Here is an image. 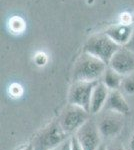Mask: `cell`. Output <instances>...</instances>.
I'll list each match as a JSON object with an SVG mask.
<instances>
[{
	"label": "cell",
	"mask_w": 134,
	"mask_h": 150,
	"mask_svg": "<svg viewBox=\"0 0 134 150\" xmlns=\"http://www.w3.org/2000/svg\"><path fill=\"white\" fill-rule=\"evenodd\" d=\"M108 64L103 60L82 51L76 58L72 69V81L98 82L101 80Z\"/></svg>",
	"instance_id": "1"
},
{
	"label": "cell",
	"mask_w": 134,
	"mask_h": 150,
	"mask_svg": "<svg viewBox=\"0 0 134 150\" xmlns=\"http://www.w3.org/2000/svg\"><path fill=\"white\" fill-rule=\"evenodd\" d=\"M69 137L70 135L62 129L57 120L47 124L36 133L31 144L33 150H52L58 148Z\"/></svg>",
	"instance_id": "2"
},
{
	"label": "cell",
	"mask_w": 134,
	"mask_h": 150,
	"mask_svg": "<svg viewBox=\"0 0 134 150\" xmlns=\"http://www.w3.org/2000/svg\"><path fill=\"white\" fill-rule=\"evenodd\" d=\"M120 47L103 31L90 36L85 42L82 51L89 53L108 64L114 53Z\"/></svg>",
	"instance_id": "3"
},
{
	"label": "cell",
	"mask_w": 134,
	"mask_h": 150,
	"mask_svg": "<svg viewBox=\"0 0 134 150\" xmlns=\"http://www.w3.org/2000/svg\"><path fill=\"white\" fill-rule=\"evenodd\" d=\"M90 112L76 105L68 104L60 115L58 122L68 135H73L89 120Z\"/></svg>",
	"instance_id": "4"
},
{
	"label": "cell",
	"mask_w": 134,
	"mask_h": 150,
	"mask_svg": "<svg viewBox=\"0 0 134 150\" xmlns=\"http://www.w3.org/2000/svg\"><path fill=\"white\" fill-rule=\"evenodd\" d=\"M97 82L75 81L71 84L68 91V104L76 105L89 111L90 100L93 88Z\"/></svg>",
	"instance_id": "5"
},
{
	"label": "cell",
	"mask_w": 134,
	"mask_h": 150,
	"mask_svg": "<svg viewBox=\"0 0 134 150\" xmlns=\"http://www.w3.org/2000/svg\"><path fill=\"white\" fill-rule=\"evenodd\" d=\"M108 66L114 69L122 76L134 73V51L127 46H121L114 53L108 63Z\"/></svg>",
	"instance_id": "6"
},
{
	"label": "cell",
	"mask_w": 134,
	"mask_h": 150,
	"mask_svg": "<svg viewBox=\"0 0 134 150\" xmlns=\"http://www.w3.org/2000/svg\"><path fill=\"white\" fill-rule=\"evenodd\" d=\"M84 150H96L101 144V133L97 123L88 120L75 132Z\"/></svg>",
	"instance_id": "7"
},
{
	"label": "cell",
	"mask_w": 134,
	"mask_h": 150,
	"mask_svg": "<svg viewBox=\"0 0 134 150\" xmlns=\"http://www.w3.org/2000/svg\"><path fill=\"white\" fill-rule=\"evenodd\" d=\"M97 125L102 137L109 139L114 138L119 135L123 129V115L107 111L106 114L101 117Z\"/></svg>",
	"instance_id": "8"
},
{
	"label": "cell",
	"mask_w": 134,
	"mask_h": 150,
	"mask_svg": "<svg viewBox=\"0 0 134 150\" xmlns=\"http://www.w3.org/2000/svg\"><path fill=\"white\" fill-rule=\"evenodd\" d=\"M104 32L119 46H126L130 42L134 32V23L119 21L108 26Z\"/></svg>",
	"instance_id": "9"
},
{
	"label": "cell",
	"mask_w": 134,
	"mask_h": 150,
	"mask_svg": "<svg viewBox=\"0 0 134 150\" xmlns=\"http://www.w3.org/2000/svg\"><path fill=\"white\" fill-rule=\"evenodd\" d=\"M109 92H110V90L101 81H98L95 84L93 91H92L91 100H90V114H98L101 110L104 109Z\"/></svg>",
	"instance_id": "10"
},
{
	"label": "cell",
	"mask_w": 134,
	"mask_h": 150,
	"mask_svg": "<svg viewBox=\"0 0 134 150\" xmlns=\"http://www.w3.org/2000/svg\"><path fill=\"white\" fill-rule=\"evenodd\" d=\"M104 109L109 112L118 113L123 116L127 115L130 112L129 104L126 101L124 95L120 92V90H110Z\"/></svg>",
	"instance_id": "11"
},
{
	"label": "cell",
	"mask_w": 134,
	"mask_h": 150,
	"mask_svg": "<svg viewBox=\"0 0 134 150\" xmlns=\"http://www.w3.org/2000/svg\"><path fill=\"white\" fill-rule=\"evenodd\" d=\"M124 76L116 72L111 67H107L104 74L101 77V82L105 85L109 90H119L122 85Z\"/></svg>",
	"instance_id": "12"
},
{
	"label": "cell",
	"mask_w": 134,
	"mask_h": 150,
	"mask_svg": "<svg viewBox=\"0 0 134 150\" xmlns=\"http://www.w3.org/2000/svg\"><path fill=\"white\" fill-rule=\"evenodd\" d=\"M121 88H123V90L129 95H133L134 94V73L124 76L122 85Z\"/></svg>",
	"instance_id": "13"
},
{
	"label": "cell",
	"mask_w": 134,
	"mask_h": 150,
	"mask_svg": "<svg viewBox=\"0 0 134 150\" xmlns=\"http://www.w3.org/2000/svg\"><path fill=\"white\" fill-rule=\"evenodd\" d=\"M70 146H71V150H84L75 134L70 136Z\"/></svg>",
	"instance_id": "14"
},
{
	"label": "cell",
	"mask_w": 134,
	"mask_h": 150,
	"mask_svg": "<svg viewBox=\"0 0 134 150\" xmlns=\"http://www.w3.org/2000/svg\"><path fill=\"white\" fill-rule=\"evenodd\" d=\"M58 150H71V146H70V137L65 140V141L58 147Z\"/></svg>",
	"instance_id": "15"
},
{
	"label": "cell",
	"mask_w": 134,
	"mask_h": 150,
	"mask_svg": "<svg viewBox=\"0 0 134 150\" xmlns=\"http://www.w3.org/2000/svg\"><path fill=\"white\" fill-rule=\"evenodd\" d=\"M107 150H126V149L123 146H121V145L114 144V145H108L107 146Z\"/></svg>",
	"instance_id": "16"
},
{
	"label": "cell",
	"mask_w": 134,
	"mask_h": 150,
	"mask_svg": "<svg viewBox=\"0 0 134 150\" xmlns=\"http://www.w3.org/2000/svg\"><path fill=\"white\" fill-rule=\"evenodd\" d=\"M129 148H130V150H134V129L132 131V134H131L130 141H129Z\"/></svg>",
	"instance_id": "17"
},
{
	"label": "cell",
	"mask_w": 134,
	"mask_h": 150,
	"mask_svg": "<svg viewBox=\"0 0 134 150\" xmlns=\"http://www.w3.org/2000/svg\"><path fill=\"white\" fill-rule=\"evenodd\" d=\"M127 47H129L130 49H132L133 51H134V32H133V36H132V38H131V40H130V42L128 43L127 45H126Z\"/></svg>",
	"instance_id": "18"
},
{
	"label": "cell",
	"mask_w": 134,
	"mask_h": 150,
	"mask_svg": "<svg viewBox=\"0 0 134 150\" xmlns=\"http://www.w3.org/2000/svg\"><path fill=\"white\" fill-rule=\"evenodd\" d=\"M19 150H33V146H32V144L31 143H29L27 145H25V146H23L21 149H19Z\"/></svg>",
	"instance_id": "19"
},
{
	"label": "cell",
	"mask_w": 134,
	"mask_h": 150,
	"mask_svg": "<svg viewBox=\"0 0 134 150\" xmlns=\"http://www.w3.org/2000/svg\"><path fill=\"white\" fill-rule=\"evenodd\" d=\"M96 150H107V146H105L104 144H102V143H101V144L99 145V146L96 148Z\"/></svg>",
	"instance_id": "20"
},
{
	"label": "cell",
	"mask_w": 134,
	"mask_h": 150,
	"mask_svg": "<svg viewBox=\"0 0 134 150\" xmlns=\"http://www.w3.org/2000/svg\"><path fill=\"white\" fill-rule=\"evenodd\" d=\"M52 150H58V148H56V149H52Z\"/></svg>",
	"instance_id": "21"
}]
</instances>
